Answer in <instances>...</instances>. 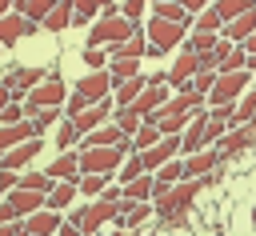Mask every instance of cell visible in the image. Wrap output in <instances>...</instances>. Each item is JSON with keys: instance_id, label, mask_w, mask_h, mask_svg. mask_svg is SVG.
<instances>
[{"instance_id": "6da1fadb", "label": "cell", "mask_w": 256, "mask_h": 236, "mask_svg": "<svg viewBox=\"0 0 256 236\" xmlns=\"http://www.w3.org/2000/svg\"><path fill=\"white\" fill-rule=\"evenodd\" d=\"M208 184V176H184L176 184H156V212L168 220V228H184V212L192 208L196 192Z\"/></svg>"}, {"instance_id": "7a4b0ae2", "label": "cell", "mask_w": 256, "mask_h": 236, "mask_svg": "<svg viewBox=\"0 0 256 236\" xmlns=\"http://www.w3.org/2000/svg\"><path fill=\"white\" fill-rule=\"evenodd\" d=\"M136 28H140V24H136V20H128V16H100V20L92 24V32H88V44H92V48L120 44V40H128Z\"/></svg>"}, {"instance_id": "3957f363", "label": "cell", "mask_w": 256, "mask_h": 236, "mask_svg": "<svg viewBox=\"0 0 256 236\" xmlns=\"http://www.w3.org/2000/svg\"><path fill=\"white\" fill-rule=\"evenodd\" d=\"M120 212H124V200H104V196H96V200H92L88 208H80L72 220L80 224V232H84V236H96V228H100V224H108V220H116Z\"/></svg>"}, {"instance_id": "277c9868", "label": "cell", "mask_w": 256, "mask_h": 236, "mask_svg": "<svg viewBox=\"0 0 256 236\" xmlns=\"http://www.w3.org/2000/svg\"><path fill=\"white\" fill-rule=\"evenodd\" d=\"M248 80H252V68H240V72H220V76H216V88L208 92V104H212V108L236 104V96L248 88Z\"/></svg>"}, {"instance_id": "5b68a950", "label": "cell", "mask_w": 256, "mask_h": 236, "mask_svg": "<svg viewBox=\"0 0 256 236\" xmlns=\"http://www.w3.org/2000/svg\"><path fill=\"white\" fill-rule=\"evenodd\" d=\"M144 28H148V40H152V48H160V52H168V48L184 44V36H188V24H176V20H160V16H152Z\"/></svg>"}, {"instance_id": "8992f818", "label": "cell", "mask_w": 256, "mask_h": 236, "mask_svg": "<svg viewBox=\"0 0 256 236\" xmlns=\"http://www.w3.org/2000/svg\"><path fill=\"white\" fill-rule=\"evenodd\" d=\"M112 88H116V76H112L108 68H92L88 76H80V80H76V92H80V96H88V104L108 100V96H112Z\"/></svg>"}, {"instance_id": "52a82bcc", "label": "cell", "mask_w": 256, "mask_h": 236, "mask_svg": "<svg viewBox=\"0 0 256 236\" xmlns=\"http://www.w3.org/2000/svg\"><path fill=\"white\" fill-rule=\"evenodd\" d=\"M124 148H80V172H120Z\"/></svg>"}, {"instance_id": "ba28073f", "label": "cell", "mask_w": 256, "mask_h": 236, "mask_svg": "<svg viewBox=\"0 0 256 236\" xmlns=\"http://www.w3.org/2000/svg\"><path fill=\"white\" fill-rule=\"evenodd\" d=\"M68 96H64V80H56V76H48L44 84H36L28 96H24V104L28 108H60Z\"/></svg>"}, {"instance_id": "9c48e42d", "label": "cell", "mask_w": 256, "mask_h": 236, "mask_svg": "<svg viewBox=\"0 0 256 236\" xmlns=\"http://www.w3.org/2000/svg\"><path fill=\"white\" fill-rule=\"evenodd\" d=\"M252 140H256V116H252L248 124H232V128L220 136V156H236V152H244Z\"/></svg>"}, {"instance_id": "30bf717a", "label": "cell", "mask_w": 256, "mask_h": 236, "mask_svg": "<svg viewBox=\"0 0 256 236\" xmlns=\"http://www.w3.org/2000/svg\"><path fill=\"white\" fill-rule=\"evenodd\" d=\"M8 200H12V208H16L20 216H32V212L48 208V192H36V188H24V184H16V188L8 192Z\"/></svg>"}, {"instance_id": "8fae6325", "label": "cell", "mask_w": 256, "mask_h": 236, "mask_svg": "<svg viewBox=\"0 0 256 236\" xmlns=\"http://www.w3.org/2000/svg\"><path fill=\"white\" fill-rule=\"evenodd\" d=\"M60 224H64V220H60L56 208H40V212L24 216V232H28V236H56Z\"/></svg>"}, {"instance_id": "7c38bea8", "label": "cell", "mask_w": 256, "mask_h": 236, "mask_svg": "<svg viewBox=\"0 0 256 236\" xmlns=\"http://www.w3.org/2000/svg\"><path fill=\"white\" fill-rule=\"evenodd\" d=\"M36 28H40L36 20H28V16H20V12H8V16H0V44L8 48V44H16L20 36L36 32Z\"/></svg>"}, {"instance_id": "4fadbf2b", "label": "cell", "mask_w": 256, "mask_h": 236, "mask_svg": "<svg viewBox=\"0 0 256 236\" xmlns=\"http://www.w3.org/2000/svg\"><path fill=\"white\" fill-rule=\"evenodd\" d=\"M128 136H124V128L112 120V124H100L96 132H84V148H120Z\"/></svg>"}, {"instance_id": "5bb4252c", "label": "cell", "mask_w": 256, "mask_h": 236, "mask_svg": "<svg viewBox=\"0 0 256 236\" xmlns=\"http://www.w3.org/2000/svg\"><path fill=\"white\" fill-rule=\"evenodd\" d=\"M220 160H224L220 148H200V152H192V156L184 160V176H212Z\"/></svg>"}, {"instance_id": "9a60e30c", "label": "cell", "mask_w": 256, "mask_h": 236, "mask_svg": "<svg viewBox=\"0 0 256 236\" xmlns=\"http://www.w3.org/2000/svg\"><path fill=\"white\" fill-rule=\"evenodd\" d=\"M48 176L52 180H72V184H80V152H72V148H64L60 152V160H52L48 164Z\"/></svg>"}, {"instance_id": "2e32d148", "label": "cell", "mask_w": 256, "mask_h": 236, "mask_svg": "<svg viewBox=\"0 0 256 236\" xmlns=\"http://www.w3.org/2000/svg\"><path fill=\"white\" fill-rule=\"evenodd\" d=\"M32 136H40V128H36L32 120H20V124H4V128H0V160H4V152H8V148L24 144V140H32Z\"/></svg>"}, {"instance_id": "e0dca14e", "label": "cell", "mask_w": 256, "mask_h": 236, "mask_svg": "<svg viewBox=\"0 0 256 236\" xmlns=\"http://www.w3.org/2000/svg\"><path fill=\"white\" fill-rule=\"evenodd\" d=\"M44 80H48V76H44L40 68H16V72H12L4 84L12 88V100H20V96H28L36 84H44Z\"/></svg>"}, {"instance_id": "ac0fdd59", "label": "cell", "mask_w": 256, "mask_h": 236, "mask_svg": "<svg viewBox=\"0 0 256 236\" xmlns=\"http://www.w3.org/2000/svg\"><path fill=\"white\" fill-rule=\"evenodd\" d=\"M196 72H200V60H196V52H180V56L172 60V68H168V84L184 88V84H188Z\"/></svg>"}, {"instance_id": "d6986e66", "label": "cell", "mask_w": 256, "mask_h": 236, "mask_svg": "<svg viewBox=\"0 0 256 236\" xmlns=\"http://www.w3.org/2000/svg\"><path fill=\"white\" fill-rule=\"evenodd\" d=\"M112 104H116V100H100V104H88V108L76 116V128H80V132H96L100 124H108V116H112Z\"/></svg>"}, {"instance_id": "ffe728a7", "label": "cell", "mask_w": 256, "mask_h": 236, "mask_svg": "<svg viewBox=\"0 0 256 236\" xmlns=\"http://www.w3.org/2000/svg\"><path fill=\"white\" fill-rule=\"evenodd\" d=\"M40 136H32V140H24V144H16V148H8L4 152V160H0V168H24L32 156H40Z\"/></svg>"}, {"instance_id": "44dd1931", "label": "cell", "mask_w": 256, "mask_h": 236, "mask_svg": "<svg viewBox=\"0 0 256 236\" xmlns=\"http://www.w3.org/2000/svg\"><path fill=\"white\" fill-rule=\"evenodd\" d=\"M144 88H148V76H128V80H116V88H112L116 108H128V104H132Z\"/></svg>"}, {"instance_id": "7402d4cb", "label": "cell", "mask_w": 256, "mask_h": 236, "mask_svg": "<svg viewBox=\"0 0 256 236\" xmlns=\"http://www.w3.org/2000/svg\"><path fill=\"white\" fill-rule=\"evenodd\" d=\"M252 32H256V8H248L244 16H236V20H228V24H224V36H228L232 44H244Z\"/></svg>"}, {"instance_id": "603a6c76", "label": "cell", "mask_w": 256, "mask_h": 236, "mask_svg": "<svg viewBox=\"0 0 256 236\" xmlns=\"http://www.w3.org/2000/svg\"><path fill=\"white\" fill-rule=\"evenodd\" d=\"M72 20H76V0H56V8H52L48 20H44V28H48V32H64Z\"/></svg>"}, {"instance_id": "cb8c5ba5", "label": "cell", "mask_w": 256, "mask_h": 236, "mask_svg": "<svg viewBox=\"0 0 256 236\" xmlns=\"http://www.w3.org/2000/svg\"><path fill=\"white\" fill-rule=\"evenodd\" d=\"M152 16L176 20V24H192V16H188V8H184L180 0H152Z\"/></svg>"}, {"instance_id": "d4e9b609", "label": "cell", "mask_w": 256, "mask_h": 236, "mask_svg": "<svg viewBox=\"0 0 256 236\" xmlns=\"http://www.w3.org/2000/svg\"><path fill=\"white\" fill-rule=\"evenodd\" d=\"M220 44V32H196L192 28V36H184V52H212Z\"/></svg>"}, {"instance_id": "484cf974", "label": "cell", "mask_w": 256, "mask_h": 236, "mask_svg": "<svg viewBox=\"0 0 256 236\" xmlns=\"http://www.w3.org/2000/svg\"><path fill=\"white\" fill-rule=\"evenodd\" d=\"M160 136H164V132H160V128H156L152 120H144V124L136 128V136H132V148H136V152H144V148L160 144Z\"/></svg>"}, {"instance_id": "4316f807", "label": "cell", "mask_w": 256, "mask_h": 236, "mask_svg": "<svg viewBox=\"0 0 256 236\" xmlns=\"http://www.w3.org/2000/svg\"><path fill=\"white\" fill-rule=\"evenodd\" d=\"M76 188H80V184H72V180H56V188L48 192V208H56V212H60V208L76 196Z\"/></svg>"}, {"instance_id": "83f0119b", "label": "cell", "mask_w": 256, "mask_h": 236, "mask_svg": "<svg viewBox=\"0 0 256 236\" xmlns=\"http://www.w3.org/2000/svg\"><path fill=\"white\" fill-rule=\"evenodd\" d=\"M192 28H196V32H220V28H224V16H220L216 4H212V8H204V12L192 20Z\"/></svg>"}, {"instance_id": "f1b7e54d", "label": "cell", "mask_w": 256, "mask_h": 236, "mask_svg": "<svg viewBox=\"0 0 256 236\" xmlns=\"http://www.w3.org/2000/svg\"><path fill=\"white\" fill-rule=\"evenodd\" d=\"M248 8H256V0H216V12L224 16V24L236 20V16H244Z\"/></svg>"}, {"instance_id": "f546056e", "label": "cell", "mask_w": 256, "mask_h": 236, "mask_svg": "<svg viewBox=\"0 0 256 236\" xmlns=\"http://www.w3.org/2000/svg\"><path fill=\"white\" fill-rule=\"evenodd\" d=\"M112 120L124 128V136H136V128L144 124V116H140V112H132V108H116V112H112Z\"/></svg>"}, {"instance_id": "4dcf8cb0", "label": "cell", "mask_w": 256, "mask_h": 236, "mask_svg": "<svg viewBox=\"0 0 256 236\" xmlns=\"http://www.w3.org/2000/svg\"><path fill=\"white\" fill-rule=\"evenodd\" d=\"M52 8H56V0H28V4L20 8V16H28V20H36V24H44Z\"/></svg>"}, {"instance_id": "1f68e13d", "label": "cell", "mask_w": 256, "mask_h": 236, "mask_svg": "<svg viewBox=\"0 0 256 236\" xmlns=\"http://www.w3.org/2000/svg\"><path fill=\"white\" fill-rule=\"evenodd\" d=\"M104 188H108V176H104V172H84V176H80V192L104 196Z\"/></svg>"}, {"instance_id": "d6a6232c", "label": "cell", "mask_w": 256, "mask_h": 236, "mask_svg": "<svg viewBox=\"0 0 256 236\" xmlns=\"http://www.w3.org/2000/svg\"><path fill=\"white\" fill-rule=\"evenodd\" d=\"M176 180H184V160H168V164H160L156 184H176Z\"/></svg>"}, {"instance_id": "836d02e7", "label": "cell", "mask_w": 256, "mask_h": 236, "mask_svg": "<svg viewBox=\"0 0 256 236\" xmlns=\"http://www.w3.org/2000/svg\"><path fill=\"white\" fill-rule=\"evenodd\" d=\"M20 184H24V188H36V192H52V188H56V180H52L48 172H24Z\"/></svg>"}, {"instance_id": "e575fe53", "label": "cell", "mask_w": 256, "mask_h": 236, "mask_svg": "<svg viewBox=\"0 0 256 236\" xmlns=\"http://www.w3.org/2000/svg\"><path fill=\"white\" fill-rule=\"evenodd\" d=\"M108 72H112L116 80H128V76H140V60H128V56H124V60H112V64H108Z\"/></svg>"}, {"instance_id": "d590c367", "label": "cell", "mask_w": 256, "mask_h": 236, "mask_svg": "<svg viewBox=\"0 0 256 236\" xmlns=\"http://www.w3.org/2000/svg\"><path fill=\"white\" fill-rule=\"evenodd\" d=\"M76 136H80L76 120H64V124L56 128V148H60V152H64V148H72V144H76Z\"/></svg>"}, {"instance_id": "8d00e7d4", "label": "cell", "mask_w": 256, "mask_h": 236, "mask_svg": "<svg viewBox=\"0 0 256 236\" xmlns=\"http://www.w3.org/2000/svg\"><path fill=\"white\" fill-rule=\"evenodd\" d=\"M104 4H108V0H76V20H72V24H88Z\"/></svg>"}, {"instance_id": "74e56055", "label": "cell", "mask_w": 256, "mask_h": 236, "mask_svg": "<svg viewBox=\"0 0 256 236\" xmlns=\"http://www.w3.org/2000/svg\"><path fill=\"white\" fill-rule=\"evenodd\" d=\"M216 76H220V72H216V68H200V72H196V76H192V88H196V92H204V96H208V92H212V88H216Z\"/></svg>"}, {"instance_id": "f35d334b", "label": "cell", "mask_w": 256, "mask_h": 236, "mask_svg": "<svg viewBox=\"0 0 256 236\" xmlns=\"http://www.w3.org/2000/svg\"><path fill=\"white\" fill-rule=\"evenodd\" d=\"M144 172H148V168H144V160H140V152H136V156H132L128 164H120V188H124L128 180H136V176H144Z\"/></svg>"}, {"instance_id": "ab89813d", "label": "cell", "mask_w": 256, "mask_h": 236, "mask_svg": "<svg viewBox=\"0 0 256 236\" xmlns=\"http://www.w3.org/2000/svg\"><path fill=\"white\" fill-rule=\"evenodd\" d=\"M84 108H88V96H80V92H72V96L64 100V116H68V120H76Z\"/></svg>"}, {"instance_id": "60d3db41", "label": "cell", "mask_w": 256, "mask_h": 236, "mask_svg": "<svg viewBox=\"0 0 256 236\" xmlns=\"http://www.w3.org/2000/svg\"><path fill=\"white\" fill-rule=\"evenodd\" d=\"M24 108H28V104H16V100H8V108L0 112V124H20V120H24Z\"/></svg>"}, {"instance_id": "b9f144b4", "label": "cell", "mask_w": 256, "mask_h": 236, "mask_svg": "<svg viewBox=\"0 0 256 236\" xmlns=\"http://www.w3.org/2000/svg\"><path fill=\"white\" fill-rule=\"evenodd\" d=\"M28 112H32V124H36V128H48V124H56V116H60L56 108H28Z\"/></svg>"}, {"instance_id": "7bdbcfd3", "label": "cell", "mask_w": 256, "mask_h": 236, "mask_svg": "<svg viewBox=\"0 0 256 236\" xmlns=\"http://www.w3.org/2000/svg\"><path fill=\"white\" fill-rule=\"evenodd\" d=\"M84 64H92V68H104V64H108V52L88 44V48H84Z\"/></svg>"}, {"instance_id": "ee69618b", "label": "cell", "mask_w": 256, "mask_h": 236, "mask_svg": "<svg viewBox=\"0 0 256 236\" xmlns=\"http://www.w3.org/2000/svg\"><path fill=\"white\" fill-rule=\"evenodd\" d=\"M140 12H144V0H120V16H128V20L140 24Z\"/></svg>"}, {"instance_id": "f6af8a7d", "label": "cell", "mask_w": 256, "mask_h": 236, "mask_svg": "<svg viewBox=\"0 0 256 236\" xmlns=\"http://www.w3.org/2000/svg\"><path fill=\"white\" fill-rule=\"evenodd\" d=\"M20 184V176H16V168H0V192H12Z\"/></svg>"}, {"instance_id": "bcb514c9", "label": "cell", "mask_w": 256, "mask_h": 236, "mask_svg": "<svg viewBox=\"0 0 256 236\" xmlns=\"http://www.w3.org/2000/svg\"><path fill=\"white\" fill-rule=\"evenodd\" d=\"M12 220H20V212H16V208H12V200L4 196V200H0V224H12Z\"/></svg>"}, {"instance_id": "7dc6e473", "label": "cell", "mask_w": 256, "mask_h": 236, "mask_svg": "<svg viewBox=\"0 0 256 236\" xmlns=\"http://www.w3.org/2000/svg\"><path fill=\"white\" fill-rule=\"evenodd\" d=\"M180 4L188 8V16H200V12H204V8H212L216 0H180Z\"/></svg>"}, {"instance_id": "c3c4849f", "label": "cell", "mask_w": 256, "mask_h": 236, "mask_svg": "<svg viewBox=\"0 0 256 236\" xmlns=\"http://www.w3.org/2000/svg\"><path fill=\"white\" fill-rule=\"evenodd\" d=\"M56 236H84V232H80V224L72 220V224H60V232H56Z\"/></svg>"}, {"instance_id": "681fc988", "label": "cell", "mask_w": 256, "mask_h": 236, "mask_svg": "<svg viewBox=\"0 0 256 236\" xmlns=\"http://www.w3.org/2000/svg\"><path fill=\"white\" fill-rule=\"evenodd\" d=\"M20 232H24V224H16V220L12 224H0V236H20Z\"/></svg>"}, {"instance_id": "f907efd6", "label": "cell", "mask_w": 256, "mask_h": 236, "mask_svg": "<svg viewBox=\"0 0 256 236\" xmlns=\"http://www.w3.org/2000/svg\"><path fill=\"white\" fill-rule=\"evenodd\" d=\"M8 100H12V88H8V84H0V112L8 108Z\"/></svg>"}, {"instance_id": "816d5d0a", "label": "cell", "mask_w": 256, "mask_h": 236, "mask_svg": "<svg viewBox=\"0 0 256 236\" xmlns=\"http://www.w3.org/2000/svg\"><path fill=\"white\" fill-rule=\"evenodd\" d=\"M244 48H248V52H252V56H256V32H252V36H248V40H244Z\"/></svg>"}, {"instance_id": "f5cc1de1", "label": "cell", "mask_w": 256, "mask_h": 236, "mask_svg": "<svg viewBox=\"0 0 256 236\" xmlns=\"http://www.w3.org/2000/svg\"><path fill=\"white\" fill-rule=\"evenodd\" d=\"M8 8H12V0H0V16H8Z\"/></svg>"}, {"instance_id": "db71d44e", "label": "cell", "mask_w": 256, "mask_h": 236, "mask_svg": "<svg viewBox=\"0 0 256 236\" xmlns=\"http://www.w3.org/2000/svg\"><path fill=\"white\" fill-rule=\"evenodd\" d=\"M24 4H28V0H12V8H16V12H20V8H24Z\"/></svg>"}, {"instance_id": "11a10c76", "label": "cell", "mask_w": 256, "mask_h": 236, "mask_svg": "<svg viewBox=\"0 0 256 236\" xmlns=\"http://www.w3.org/2000/svg\"><path fill=\"white\" fill-rule=\"evenodd\" d=\"M252 224H256V204H252Z\"/></svg>"}, {"instance_id": "9f6ffc18", "label": "cell", "mask_w": 256, "mask_h": 236, "mask_svg": "<svg viewBox=\"0 0 256 236\" xmlns=\"http://www.w3.org/2000/svg\"><path fill=\"white\" fill-rule=\"evenodd\" d=\"M0 48H4V44H0Z\"/></svg>"}]
</instances>
